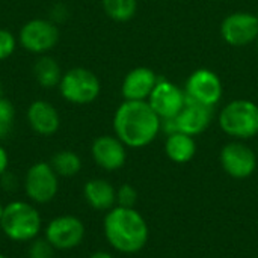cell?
I'll list each match as a JSON object with an SVG mask.
<instances>
[{"instance_id":"cell-1","label":"cell","mask_w":258,"mask_h":258,"mask_svg":"<svg viewBox=\"0 0 258 258\" xmlns=\"http://www.w3.org/2000/svg\"><path fill=\"white\" fill-rule=\"evenodd\" d=\"M162 130V119L148 101L124 100L113 115L115 136L127 148H144L150 145Z\"/></svg>"},{"instance_id":"cell-2","label":"cell","mask_w":258,"mask_h":258,"mask_svg":"<svg viewBox=\"0 0 258 258\" xmlns=\"http://www.w3.org/2000/svg\"><path fill=\"white\" fill-rule=\"evenodd\" d=\"M103 231L107 243L122 254L139 252L150 237V230L144 216L135 209L119 206H115L106 213Z\"/></svg>"},{"instance_id":"cell-3","label":"cell","mask_w":258,"mask_h":258,"mask_svg":"<svg viewBox=\"0 0 258 258\" xmlns=\"http://www.w3.org/2000/svg\"><path fill=\"white\" fill-rule=\"evenodd\" d=\"M42 219L36 207L26 201H12L3 207L0 228L12 242H32L38 237Z\"/></svg>"},{"instance_id":"cell-4","label":"cell","mask_w":258,"mask_h":258,"mask_svg":"<svg viewBox=\"0 0 258 258\" xmlns=\"http://www.w3.org/2000/svg\"><path fill=\"white\" fill-rule=\"evenodd\" d=\"M219 127L234 139H251L258 135V106L251 100H233L219 113Z\"/></svg>"},{"instance_id":"cell-5","label":"cell","mask_w":258,"mask_h":258,"mask_svg":"<svg viewBox=\"0 0 258 258\" xmlns=\"http://www.w3.org/2000/svg\"><path fill=\"white\" fill-rule=\"evenodd\" d=\"M57 88L65 101L83 106L98 98L101 92V82L94 71L76 67L63 73Z\"/></svg>"},{"instance_id":"cell-6","label":"cell","mask_w":258,"mask_h":258,"mask_svg":"<svg viewBox=\"0 0 258 258\" xmlns=\"http://www.w3.org/2000/svg\"><path fill=\"white\" fill-rule=\"evenodd\" d=\"M59 27L48 18H32L18 32V44L29 53L48 54L59 42Z\"/></svg>"},{"instance_id":"cell-7","label":"cell","mask_w":258,"mask_h":258,"mask_svg":"<svg viewBox=\"0 0 258 258\" xmlns=\"http://www.w3.org/2000/svg\"><path fill=\"white\" fill-rule=\"evenodd\" d=\"M184 94L186 101L213 109L222 98L224 85L215 71L209 68H198L187 77Z\"/></svg>"},{"instance_id":"cell-8","label":"cell","mask_w":258,"mask_h":258,"mask_svg":"<svg viewBox=\"0 0 258 258\" xmlns=\"http://www.w3.org/2000/svg\"><path fill=\"white\" fill-rule=\"evenodd\" d=\"M59 190V177L47 162L33 163L24 177V192L35 204L50 203Z\"/></svg>"},{"instance_id":"cell-9","label":"cell","mask_w":258,"mask_h":258,"mask_svg":"<svg viewBox=\"0 0 258 258\" xmlns=\"http://www.w3.org/2000/svg\"><path fill=\"white\" fill-rule=\"evenodd\" d=\"M44 236V239L56 251H70L83 242L85 225L77 216L73 215L56 216L47 224Z\"/></svg>"},{"instance_id":"cell-10","label":"cell","mask_w":258,"mask_h":258,"mask_svg":"<svg viewBox=\"0 0 258 258\" xmlns=\"http://www.w3.org/2000/svg\"><path fill=\"white\" fill-rule=\"evenodd\" d=\"M221 36L231 47H245L258 38L257 14L239 11L227 15L221 23Z\"/></svg>"},{"instance_id":"cell-11","label":"cell","mask_w":258,"mask_h":258,"mask_svg":"<svg viewBox=\"0 0 258 258\" xmlns=\"http://www.w3.org/2000/svg\"><path fill=\"white\" fill-rule=\"evenodd\" d=\"M222 169L233 178H249L257 169V156L246 144L234 141L221 150L219 156Z\"/></svg>"},{"instance_id":"cell-12","label":"cell","mask_w":258,"mask_h":258,"mask_svg":"<svg viewBox=\"0 0 258 258\" xmlns=\"http://www.w3.org/2000/svg\"><path fill=\"white\" fill-rule=\"evenodd\" d=\"M147 101L157 116L165 121L175 118L181 112V109L186 106V94L184 89H180L172 82L159 79Z\"/></svg>"},{"instance_id":"cell-13","label":"cell","mask_w":258,"mask_h":258,"mask_svg":"<svg viewBox=\"0 0 258 258\" xmlns=\"http://www.w3.org/2000/svg\"><path fill=\"white\" fill-rule=\"evenodd\" d=\"M91 154L94 162L104 171H118L125 165L127 147L110 135L98 136L91 145Z\"/></svg>"},{"instance_id":"cell-14","label":"cell","mask_w":258,"mask_h":258,"mask_svg":"<svg viewBox=\"0 0 258 258\" xmlns=\"http://www.w3.org/2000/svg\"><path fill=\"white\" fill-rule=\"evenodd\" d=\"M157 82L159 77L151 68L136 67L125 74L121 83V95L127 101H147Z\"/></svg>"},{"instance_id":"cell-15","label":"cell","mask_w":258,"mask_h":258,"mask_svg":"<svg viewBox=\"0 0 258 258\" xmlns=\"http://www.w3.org/2000/svg\"><path fill=\"white\" fill-rule=\"evenodd\" d=\"M27 124L39 136H53L60 127V115L57 109L45 100H35L26 112Z\"/></svg>"},{"instance_id":"cell-16","label":"cell","mask_w":258,"mask_h":258,"mask_svg":"<svg viewBox=\"0 0 258 258\" xmlns=\"http://www.w3.org/2000/svg\"><path fill=\"white\" fill-rule=\"evenodd\" d=\"M212 118H213L212 107L186 101V106L174 118V122H175L177 132H181L195 138L209 128Z\"/></svg>"},{"instance_id":"cell-17","label":"cell","mask_w":258,"mask_h":258,"mask_svg":"<svg viewBox=\"0 0 258 258\" xmlns=\"http://www.w3.org/2000/svg\"><path fill=\"white\" fill-rule=\"evenodd\" d=\"M86 203L100 212H109L116 204V189L103 178H92L83 187Z\"/></svg>"},{"instance_id":"cell-18","label":"cell","mask_w":258,"mask_h":258,"mask_svg":"<svg viewBox=\"0 0 258 258\" xmlns=\"http://www.w3.org/2000/svg\"><path fill=\"white\" fill-rule=\"evenodd\" d=\"M165 151L169 160L174 163H187L197 154V144L194 136H189L181 132L168 135L165 142Z\"/></svg>"},{"instance_id":"cell-19","label":"cell","mask_w":258,"mask_h":258,"mask_svg":"<svg viewBox=\"0 0 258 258\" xmlns=\"http://www.w3.org/2000/svg\"><path fill=\"white\" fill-rule=\"evenodd\" d=\"M32 71H33L35 80L44 89H53V88L59 86L60 79L63 76V71L59 65V62L48 54H41L35 60Z\"/></svg>"},{"instance_id":"cell-20","label":"cell","mask_w":258,"mask_h":258,"mask_svg":"<svg viewBox=\"0 0 258 258\" xmlns=\"http://www.w3.org/2000/svg\"><path fill=\"white\" fill-rule=\"evenodd\" d=\"M50 165H51L53 171L57 174V177L70 178V177H74V175H77L80 172V169H82V159L74 151L62 150V151H57L51 157Z\"/></svg>"},{"instance_id":"cell-21","label":"cell","mask_w":258,"mask_h":258,"mask_svg":"<svg viewBox=\"0 0 258 258\" xmlns=\"http://www.w3.org/2000/svg\"><path fill=\"white\" fill-rule=\"evenodd\" d=\"M106 15L118 23H125L136 15L138 0H101Z\"/></svg>"},{"instance_id":"cell-22","label":"cell","mask_w":258,"mask_h":258,"mask_svg":"<svg viewBox=\"0 0 258 258\" xmlns=\"http://www.w3.org/2000/svg\"><path fill=\"white\" fill-rule=\"evenodd\" d=\"M14 122H15L14 104L2 97L0 98V141L11 135L14 128Z\"/></svg>"},{"instance_id":"cell-23","label":"cell","mask_w":258,"mask_h":258,"mask_svg":"<svg viewBox=\"0 0 258 258\" xmlns=\"http://www.w3.org/2000/svg\"><path fill=\"white\" fill-rule=\"evenodd\" d=\"M18 45V38L8 29H0V62L11 57Z\"/></svg>"},{"instance_id":"cell-24","label":"cell","mask_w":258,"mask_h":258,"mask_svg":"<svg viewBox=\"0 0 258 258\" xmlns=\"http://www.w3.org/2000/svg\"><path fill=\"white\" fill-rule=\"evenodd\" d=\"M54 248L45 239H35L29 246V258H54Z\"/></svg>"},{"instance_id":"cell-25","label":"cell","mask_w":258,"mask_h":258,"mask_svg":"<svg viewBox=\"0 0 258 258\" xmlns=\"http://www.w3.org/2000/svg\"><path fill=\"white\" fill-rule=\"evenodd\" d=\"M136 201H138V192L132 184H122L116 190V204L119 207L135 209Z\"/></svg>"},{"instance_id":"cell-26","label":"cell","mask_w":258,"mask_h":258,"mask_svg":"<svg viewBox=\"0 0 258 258\" xmlns=\"http://www.w3.org/2000/svg\"><path fill=\"white\" fill-rule=\"evenodd\" d=\"M68 17H70V9L67 8V5H63V3H56V5H53L51 9H50V17H48V20L53 21L54 24H62V23H65V21L68 20Z\"/></svg>"},{"instance_id":"cell-27","label":"cell","mask_w":258,"mask_h":258,"mask_svg":"<svg viewBox=\"0 0 258 258\" xmlns=\"http://www.w3.org/2000/svg\"><path fill=\"white\" fill-rule=\"evenodd\" d=\"M2 184L6 190H14L17 187V178L14 174H9V172H5L2 177Z\"/></svg>"},{"instance_id":"cell-28","label":"cell","mask_w":258,"mask_h":258,"mask_svg":"<svg viewBox=\"0 0 258 258\" xmlns=\"http://www.w3.org/2000/svg\"><path fill=\"white\" fill-rule=\"evenodd\" d=\"M8 166H9V154L8 151L0 145V177L8 172Z\"/></svg>"},{"instance_id":"cell-29","label":"cell","mask_w":258,"mask_h":258,"mask_svg":"<svg viewBox=\"0 0 258 258\" xmlns=\"http://www.w3.org/2000/svg\"><path fill=\"white\" fill-rule=\"evenodd\" d=\"M89 258H113L110 254H107V252H104V251H98V252H94L92 255Z\"/></svg>"},{"instance_id":"cell-30","label":"cell","mask_w":258,"mask_h":258,"mask_svg":"<svg viewBox=\"0 0 258 258\" xmlns=\"http://www.w3.org/2000/svg\"><path fill=\"white\" fill-rule=\"evenodd\" d=\"M3 207L5 206H2V203H0V219H2V215H3Z\"/></svg>"},{"instance_id":"cell-31","label":"cell","mask_w":258,"mask_h":258,"mask_svg":"<svg viewBox=\"0 0 258 258\" xmlns=\"http://www.w3.org/2000/svg\"><path fill=\"white\" fill-rule=\"evenodd\" d=\"M255 47H257V54H258V38L255 39Z\"/></svg>"},{"instance_id":"cell-32","label":"cell","mask_w":258,"mask_h":258,"mask_svg":"<svg viewBox=\"0 0 258 258\" xmlns=\"http://www.w3.org/2000/svg\"><path fill=\"white\" fill-rule=\"evenodd\" d=\"M0 258H8L6 255H3V254H0Z\"/></svg>"},{"instance_id":"cell-33","label":"cell","mask_w":258,"mask_h":258,"mask_svg":"<svg viewBox=\"0 0 258 258\" xmlns=\"http://www.w3.org/2000/svg\"><path fill=\"white\" fill-rule=\"evenodd\" d=\"M0 98H2V85H0Z\"/></svg>"},{"instance_id":"cell-34","label":"cell","mask_w":258,"mask_h":258,"mask_svg":"<svg viewBox=\"0 0 258 258\" xmlns=\"http://www.w3.org/2000/svg\"><path fill=\"white\" fill-rule=\"evenodd\" d=\"M257 18H258V12H257Z\"/></svg>"}]
</instances>
